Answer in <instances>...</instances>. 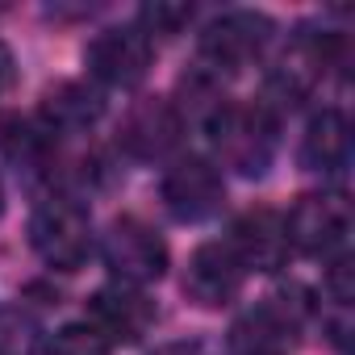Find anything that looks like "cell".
<instances>
[{
  "label": "cell",
  "mask_w": 355,
  "mask_h": 355,
  "mask_svg": "<svg viewBox=\"0 0 355 355\" xmlns=\"http://www.w3.org/2000/svg\"><path fill=\"white\" fill-rule=\"evenodd\" d=\"M214 150L226 167H234L239 175H263L272 167L276 155V113H268L263 105H226L209 130Z\"/></svg>",
  "instance_id": "1"
},
{
  "label": "cell",
  "mask_w": 355,
  "mask_h": 355,
  "mask_svg": "<svg viewBox=\"0 0 355 355\" xmlns=\"http://www.w3.org/2000/svg\"><path fill=\"white\" fill-rule=\"evenodd\" d=\"M305 313H309V305L301 301V288L272 293L234 322L230 351H239V355H288Z\"/></svg>",
  "instance_id": "2"
},
{
  "label": "cell",
  "mask_w": 355,
  "mask_h": 355,
  "mask_svg": "<svg viewBox=\"0 0 355 355\" xmlns=\"http://www.w3.org/2000/svg\"><path fill=\"white\" fill-rule=\"evenodd\" d=\"M268 42H272V17H263L255 9H230V13H222L205 26L201 67L214 71V76L243 71L247 63H255L263 55Z\"/></svg>",
  "instance_id": "3"
},
{
  "label": "cell",
  "mask_w": 355,
  "mask_h": 355,
  "mask_svg": "<svg viewBox=\"0 0 355 355\" xmlns=\"http://www.w3.org/2000/svg\"><path fill=\"white\" fill-rule=\"evenodd\" d=\"M30 243L42 255V263H51L59 272H76L92 251V222L76 201L51 197L30 218Z\"/></svg>",
  "instance_id": "4"
},
{
  "label": "cell",
  "mask_w": 355,
  "mask_h": 355,
  "mask_svg": "<svg viewBox=\"0 0 355 355\" xmlns=\"http://www.w3.org/2000/svg\"><path fill=\"white\" fill-rule=\"evenodd\" d=\"M105 263L121 284H150L167 272V243L138 218H117L105 234Z\"/></svg>",
  "instance_id": "5"
},
{
  "label": "cell",
  "mask_w": 355,
  "mask_h": 355,
  "mask_svg": "<svg viewBox=\"0 0 355 355\" xmlns=\"http://www.w3.org/2000/svg\"><path fill=\"white\" fill-rule=\"evenodd\" d=\"M150 59H155V42L138 26L101 30L88 42V51H84L88 71L101 84H109V88H134V84H142V76L150 71Z\"/></svg>",
  "instance_id": "6"
},
{
  "label": "cell",
  "mask_w": 355,
  "mask_h": 355,
  "mask_svg": "<svg viewBox=\"0 0 355 355\" xmlns=\"http://www.w3.org/2000/svg\"><path fill=\"white\" fill-rule=\"evenodd\" d=\"M347 230H351V209L334 193H309L284 218L288 247L301 255H334L347 243Z\"/></svg>",
  "instance_id": "7"
},
{
  "label": "cell",
  "mask_w": 355,
  "mask_h": 355,
  "mask_svg": "<svg viewBox=\"0 0 355 355\" xmlns=\"http://www.w3.org/2000/svg\"><path fill=\"white\" fill-rule=\"evenodd\" d=\"M222 197H226L222 171H218V163H209L201 155L171 163L163 175V205L175 222H205L209 214H218Z\"/></svg>",
  "instance_id": "8"
},
{
  "label": "cell",
  "mask_w": 355,
  "mask_h": 355,
  "mask_svg": "<svg viewBox=\"0 0 355 355\" xmlns=\"http://www.w3.org/2000/svg\"><path fill=\"white\" fill-rule=\"evenodd\" d=\"M88 322L109 343H138L155 326V305L146 301L142 288L117 280V284H105L88 297Z\"/></svg>",
  "instance_id": "9"
},
{
  "label": "cell",
  "mask_w": 355,
  "mask_h": 355,
  "mask_svg": "<svg viewBox=\"0 0 355 355\" xmlns=\"http://www.w3.org/2000/svg\"><path fill=\"white\" fill-rule=\"evenodd\" d=\"M184 134L180 113L171 109L167 96H142L138 105H130L117 142L134 155V159H163Z\"/></svg>",
  "instance_id": "10"
},
{
  "label": "cell",
  "mask_w": 355,
  "mask_h": 355,
  "mask_svg": "<svg viewBox=\"0 0 355 355\" xmlns=\"http://www.w3.org/2000/svg\"><path fill=\"white\" fill-rule=\"evenodd\" d=\"M230 251L243 263V272H280L288 263V234H284V218L272 209H251L234 222L230 230Z\"/></svg>",
  "instance_id": "11"
},
{
  "label": "cell",
  "mask_w": 355,
  "mask_h": 355,
  "mask_svg": "<svg viewBox=\"0 0 355 355\" xmlns=\"http://www.w3.org/2000/svg\"><path fill=\"white\" fill-rule=\"evenodd\" d=\"M243 263L234 259L230 243H205L193 251L189 268H184V293L205 305V309H218L226 305L239 288H243Z\"/></svg>",
  "instance_id": "12"
},
{
  "label": "cell",
  "mask_w": 355,
  "mask_h": 355,
  "mask_svg": "<svg viewBox=\"0 0 355 355\" xmlns=\"http://www.w3.org/2000/svg\"><path fill=\"white\" fill-rule=\"evenodd\" d=\"M101 109H105V101L88 84H76V80H63V84L46 88L42 105H38L46 134H84L88 125H96Z\"/></svg>",
  "instance_id": "13"
},
{
  "label": "cell",
  "mask_w": 355,
  "mask_h": 355,
  "mask_svg": "<svg viewBox=\"0 0 355 355\" xmlns=\"http://www.w3.org/2000/svg\"><path fill=\"white\" fill-rule=\"evenodd\" d=\"M351 155V125L338 109H322L309 117L301 138V163L309 171H338Z\"/></svg>",
  "instance_id": "14"
},
{
  "label": "cell",
  "mask_w": 355,
  "mask_h": 355,
  "mask_svg": "<svg viewBox=\"0 0 355 355\" xmlns=\"http://www.w3.org/2000/svg\"><path fill=\"white\" fill-rule=\"evenodd\" d=\"M46 355H113V343L92 322H71L55 330V338L46 343Z\"/></svg>",
  "instance_id": "15"
},
{
  "label": "cell",
  "mask_w": 355,
  "mask_h": 355,
  "mask_svg": "<svg viewBox=\"0 0 355 355\" xmlns=\"http://www.w3.org/2000/svg\"><path fill=\"white\" fill-rule=\"evenodd\" d=\"M193 21V5H184V0H155V5H146L138 13V30L155 42V38H171L180 34L184 26Z\"/></svg>",
  "instance_id": "16"
},
{
  "label": "cell",
  "mask_w": 355,
  "mask_h": 355,
  "mask_svg": "<svg viewBox=\"0 0 355 355\" xmlns=\"http://www.w3.org/2000/svg\"><path fill=\"white\" fill-rule=\"evenodd\" d=\"M38 322L21 309H0V355H34Z\"/></svg>",
  "instance_id": "17"
},
{
  "label": "cell",
  "mask_w": 355,
  "mask_h": 355,
  "mask_svg": "<svg viewBox=\"0 0 355 355\" xmlns=\"http://www.w3.org/2000/svg\"><path fill=\"white\" fill-rule=\"evenodd\" d=\"M326 293L338 309L351 305V259H334V268L326 272Z\"/></svg>",
  "instance_id": "18"
},
{
  "label": "cell",
  "mask_w": 355,
  "mask_h": 355,
  "mask_svg": "<svg viewBox=\"0 0 355 355\" xmlns=\"http://www.w3.org/2000/svg\"><path fill=\"white\" fill-rule=\"evenodd\" d=\"M13 76H17V63H13V51L0 42V92H5L9 84H13Z\"/></svg>",
  "instance_id": "19"
},
{
  "label": "cell",
  "mask_w": 355,
  "mask_h": 355,
  "mask_svg": "<svg viewBox=\"0 0 355 355\" xmlns=\"http://www.w3.org/2000/svg\"><path fill=\"white\" fill-rule=\"evenodd\" d=\"M155 355H201V347H197V343H167V347H159Z\"/></svg>",
  "instance_id": "20"
},
{
  "label": "cell",
  "mask_w": 355,
  "mask_h": 355,
  "mask_svg": "<svg viewBox=\"0 0 355 355\" xmlns=\"http://www.w3.org/2000/svg\"><path fill=\"white\" fill-rule=\"evenodd\" d=\"M0 214H5V189H0Z\"/></svg>",
  "instance_id": "21"
},
{
  "label": "cell",
  "mask_w": 355,
  "mask_h": 355,
  "mask_svg": "<svg viewBox=\"0 0 355 355\" xmlns=\"http://www.w3.org/2000/svg\"><path fill=\"white\" fill-rule=\"evenodd\" d=\"M230 355H239V351H230Z\"/></svg>",
  "instance_id": "22"
}]
</instances>
